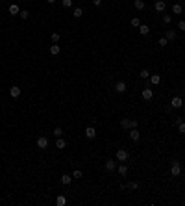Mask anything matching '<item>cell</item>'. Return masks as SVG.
Segmentation results:
<instances>
[{
  "label": "cell",
  "mask_w": 185,
  "mask_h": 206,
  "mask_svg": "<svg viewBox=\"0 0 185 206\" xmlns=\"http://www.w3.org/2000/svg\"><path fill=\"white\" fill-rule=\"evenodd\" d=\"M115 160L119 162V164H126V162L130 160V152L126 149H117L115 152Z\"/></svg>",
  "instance_id": "6da1fadb"
},
{
  "label": "cell",
  "mask_w": 185,
  "mask_h": 206,
  "mask_svg": "<svg viewBox=\"0 0 185 206\" xmlns=\"http://www.w3.org/2000/svg\"><path fill=\"white\" fill-rule=\"evenodd\" d=\"M170 175H172V176H180V175H182V164H180L178 160L172 162V165H170Z\"/></svg>",
  "instance_id": "7a4b0ae2"
},
{
  "label": "cell",
  "mask_w": 185,
  "mask_h": 206,
  "mask_svg": "<svg viewBox=\"0 0 185 206\" xmlns=\"http://www.w3.org/2000/svg\"><path fill=\"white\" fill-rule=\"evenodd\" d=\"M37 149H41V150L48 149V137H45V136L39 137V139H37Z\"/></svg>",
  "instance_id": "3957f363"
},
{
  "label": "cell",
  "mask_w": 185,
  "mask_h": 206,
  "mask_svg": "<svg viewBox=\"0 0 185 206\" xmlns=\"http://www.w3.org/2000/svg\"><path fill=\"white\" fill-rule=\"evenodd\" d=\"M117 171H119V175L122 176V178H126L130 169H128V165H126V164H120V165H117Z\"/></svg>",
  "instance_id": "277c9868"
},
{
  "label": "cell",
  "mask_w": 185,
  "mask_h": 206,
  "mask_svg": "<svg viewBox=\"0 0 185 206\" xmlns=\"http://www.w3.org/2000/svg\"><path fill=\"white\" fill-rule=\"evenodd\" d=\"M85 137H87V139H94V137H96L94 126H87V128H85Z\"/></svg>",
  "instance_id": "5b68a950"
},
{
  "label": "cell",
  "mask_w": 185,
  "mask_h": 206,
  "mask_svg": "<svg viewBox=\"0 0 185 206\" xmlns=\"http://www.w3.org/2000/svg\"><path fill=\"white\" fill-rule=\"evenodd\" d=\"M165 7H167V2H165V0H157V2L154 4V9L157 11V13H161V11H165Z\"/></svg>",
  "instance_id": "8992f818"
},
{
  "label": "cell",
  "mask_w": 185,
  "mask_h": 206,
  "mask_svg": "<svg viewBox=\"0 0 185 206\" xmlns=\"http://www.w3.org/2000/svg\"><path fill=\"white\" fill-rule=\"evenodd\" d=\"M104 167H106V171H109V173H111V171H117V162H115V160H108Z\"/></svg>",
  "instance_id": "52a82bcc"
},
{
  "label": "cell",
  "mask_w": 185,
  "mask_h": 206,
  "mask_svg": "<svg viewBox=\"0 0 185 206\" xmlns=\"http://www.w3.org/2000/svg\"><path fill=\"white\" fill-rule=\"evenodd\" d=\"M182 104H183L182 97H172V100H170V108H182Z\"/></svg>",
  "instance_id": "ba28073f"
},
{
  "label": "cell",
  "mask_w": 185,
  "mask_h": 206,
  "mask_svg": "<svg viewBox=\"0 0 185 206\" xmlns=\"http://www.w3.org/2000/svg\"><path fill=\"white\" fill-rule=\"evenodd\" d=\"M130 139L132 141H139L141 139V134H139L137 128H130Z\"/></svg>",
  "instance_id": "9c48e42d"
},
{
  "label": "cell",
  "mask_w": 185,
  "mask_h": 206,
  "mask_svg": "<svg viewBox=\"0 0 185 206\" xmlns=\"http://www.w3.org/2000/svg\"><path fill=\"white\" fill-rule=\"evenodd\" d=\"M115 91H117V93H119V95L126 93V84H124L122 80H120V82H117V84H115Z\"/></svg>",
  "instance_id": "30bf717a"
},
{
  "label": "cell",
  "mask_w": 185,
  "mask_h": 206,
  "mask_svg": "<svg viewBox=\"0 0 185 206\" xmlns=\"http://www.w3.org/2000/svg\"><path fill=\"white\" fill-rule=\"evenodd\" d=\"M48 50H50V54H52V56H57V54L61 52V48H59V45H57V43H52Z\"/></svg>",
  "instance_id": "8fae6325"
},
{
  "label": "cell",
  "mask_w": 185,
  "mask_h": 206,
  "mask_svg": "<svg viewBox=\"0 0 185 206\" xmlns=\"http://www.w3.org/2000/svg\"><path fill=\"white\" fill-rule=\"evenodd\" d=\"M9 95H11L13 98L21 97V89H19V85H11V88H9Z\"/></svg>",
  "instance_id": "7c38bea8"
},
{
  "label": "cell",
  "mask_w": 185,
  "mask_h": 206,
  "mask_svg": "<svg viewBox=\"0 0 185 206\" xmlns=\"http://www.w3.org/2000/svg\"><path fill=\"white\" fill-rule=\"evenodd\" d=\"M152 97H154V91H152L150 88L143 89V98H144V100H152Z\"/></svg>",
  "instance_id": "4fadbf2b"
},
{
  "label": "cell",
  "mask_w": 185,
  "mask_h": 206,
  "mask_svg": "<svg viewBox=\"0 0 185 206\" xmlns=\"http://www.w3.org/2000/svg\"><path fill=\"white\" fill-rule=\"evenodd\" d=\"M7 11H9V15H19V13H21V9H19V4H11V6L7 7Z\"/></svg>",
  "instance_id": "5bb4252c"
},
{
  "label": "cell",
  "mask_w": 185,
  "mask_h": 206,
  "mask_svg": "<svg viewBox=\"0 0 185 206\" xmlns=\"http://www.w3.org/2000/svg\"><path fill=\"white\" fill-rule=\"evenodd\" d=\"M72 180H74L72 175H63V176H61V184H63V186H69Z\"/></svg>",
  "instance_id": "9a60e30c"
},
{
  "label": "cell",
  "mask_w": 185,
  "mask_h": 206,
  "mask_svg": "<svg viewBox=\"0 0 185 206\" xmlns=\"http://www.w3.org/2000/svg\"><path fill=\"white\" fill-rule=\"evenodd\" d=\"M161 82V76L159 74H150V85H157Z\"/></svg>",
  "instance_id": "2e32d148"
},
{
  "label": "cell",
  "mask_w": 185,
  "mask_h": 206,
  "mask_svg": "<svg viewBox=\"0 0 185 206\" xmlns=\"http://www.w3.org/2000/svg\"><path fill=\"white\" fill-rule=\"evenodd\" d=\"M56 147L57 149H67V141L63 137H56Z\"/></svg>",
  "instance_id": "e0dca14e"
},
{
  "label": "cell",
  "mask_w": 185,
  "mask_h": 206,
  "mask_svg": "<svg viewBox=\"0 0 185 206\" xmlns=\"http://www.w3.org/2000/svg\"><path fill=\"white\" fill-rule=\"evenodd\" d=\"M133 6H135V9H137V11H143L146 4H144V0H135V2H133Z\"/></svg>",
  "instance_id": "ac0fdd59"
},
{
  "label": "cell",
  "mask_w": 185,
  "mask_h": 206,
  "mask_svg": "<svg viewBox=\"0 0 185 206\" xmlns=\"http://www.w3.org/2000/svg\"><path fill=\"white\" fill-rule=\"evenodd\" d=\"M137 30H139V34H141V35H148V34H150V28H148L146 24H141Z\"/></svg>",
  "instance_id": "d6986e66"
},
{
  "label": "cell",
  "mask_w": 185,
  "mask_h": 206,
  "mask_svg": "<svg viewBox=\"0 0 185 206\" xmlns=\"http://www.w3.org/2000/svg\"><path fill=\"white\" fill-rule=\"evenodd\" d=\"M182 11H183V6H182V4H174V6H172V13H174V15H180Z\"/></svg>",
  "instance_id": "ffe728a7"
},
{
  "label": "cell",
  "mask_w": 185,
  "mask_h": 206,
  "mask_svg": "<svg viewBox=\"0 0 185 206\" xmlns=\"http://www.w3.org/2000/svg\"><path fill=\"white\" fill-rule=\"evenodd\" d=\"M56 204H57V206H65V204H67V197H65V195H57Z\"/></svg>",
  "instance_id": "44dd1931"
},
{
  "label": "cell",
  "mask_w": 185,
  "mask_h": 206,
  "mask_svg": "<svg viewBox=\"0 0 185 206\" xmlns=\"http://www.w3.org/2000/svg\"><path fill=\"white\" fill-rule=\"evenodd\" d=\"M81 15H83V9H81V7H74V9H72V17L80 19Z\"/></svg>",
  "instance_id": "7402d4cb"
},
{
  "label": "cell",
  "mask_w": 185,
  "mask_h": 206,
  "mask_svg": "<svg viewBox=\"0 0 185 206\" xmlns=\"http://www.w3.org/2000/svg\"><path fill=\"white\" fill-rule=\"evenodd\" d=\"M165 37H167L168 41H174V39H176V32H174V30H167V34H165Z\"/></svg>",
  "instance_id": "603a6c76"
},
{
  "label": "cell",
  "mask_w": 185,
  "mask_h": 206,
  "mask_svg": "<svg viewBox=\"0 0 185 206\" xmlns=\"http://www.w3.org/2000/svg\"><path fill=\"white\" fill-rule=\"evenodd\" d=\"M139 76L143 78V80H148V78H150V71H148V69H143V71L139 73Z\"/></svg>",
  "instance_id": "cb8c5ba5"
},
{
  "label": "cell",
  "mask_w": 185,
  "mask_h": 206,
  "mask_svg": "<svg viewBox=\"0 0 185 206\" xmlns=\"http://www.w3.org/2000/svg\"><path fill=\"white\" fill-rule=\"evenodd\" d=\"M52 134H54V136H56V137H63V128H61V126H56Z\"/></svg>",
  "instance_id": "d4e9b609"
},
{
  "label": "cell",
  "mask_w": 185,
  "mask_h": 206,
  "mask_svg": "<svg viewBox=\"0 0 185 206\" xmlns=\"http://www.w3.org/2000/svg\"><path fill=\"white\" fill-rule=\"evenodd\" d=\"M132 26H133V28H139V26H141V19L139 17H133L132 19Z\"/></svg>",
  "instance_id": "484cf974"
},
{
  "label": "cell",
  "mask_w": 185,
  "mask_h": 206,
  "mask_svg": "<svg viewBox=\"0 0 185 206\" xmlns=\"http://www.w3.org/2000/svg\"><path fill=\"white\" fill-rule=\"evenodd\" d=\"M19 17L22 19V21H26V19H30V13L26 9H21V13H19Z\"/></svg>",
  "instance_id": "4316f807"
},
{
  "label": "cell",
  "mask_w": 185,
  "mask_h": 206,
  "mask_svg": "<svg viewBox=\"0 0 185 206\" xmlns=\"http://www.w3.org/2000/svg\"><path fill=\"white\" fill-rule=\"evenodd\" d=\"M126 188L128 189H139V182H130V184H126Z\"/></svg>",
  "instance_id": "83f0119b"
},
{
  "label": "cell",
  "mask_w": 185,
  "mask_h": 206,
  "mask_svg": "<svg viewBox=\"0 0 185 206\" xmlns=\"http://www.w3.org/2000/svg\"><path fill=\"white\" fill-rule=\"evenodd\" d=\"M157 45H159V46H167L168 45V39L167 37H161L159 41H157Z\"/></svg>",
  "instance_id": "f1b7e54d"
},
{
  "label": "cell",
  "mask_w": 185,
  "mask_h": 206,
  "mask_svg": "<svg viewBox=\"0 0 185 206\" xmlns=\"http://www.w3.org/2000/svg\"><path fill=\"white\" fill-rule=\"evenodd\" d=\"M120 126L122 128H130V119H120Z\"/></svg>",
  "instance_id": "f546056e"
},
{
  "label": "cell",
  "mask_w": 185,
  "mask_h": 206,
  "mask_svg": "<svg viewBox=\"0 0 185 206\" xmlns=\"http://www.w3.org/2000/svg\"><path fill=\"white\" fill-rule=\"evenodd\" d=\"M83 176V173L80 171V169H74V173H72V178H81Z\"/></svg>",
  "instance_id": "4dcf8cb0"
},
{
  "label": "cell",
  "mask_w": 185,
  "mask_h": 206,
  "mask_svg": "<svg viewBox=\"0 0 185 206\" xmlns=\"http://www.w3.org/2000/svg\"><path fill=\"white\" fill-rule=\"evenodd\" d=\"M163 22L165 24H170L172 22V15H163Z\"/></svg>",
  "instance_id": "1f68e13d"
},
{
  "label": "cell",
  "mask_w": 185,
  "mask_h": 206,
  "mask_svg": "<svg viewBox=\"0 0 185 206\" xmlns=\"http://www.w3.org/2000/svg\"><path fill=\"white\" fill-rule=\"evenodd\" d=\"M50 39H52V43H57V41H59V34H57V32H54V34L50 35Z\"/></svg>",
  "instance_id": "d6a6232c"
},
{
  "label": "cell",
  "mask_w": 185,
  "mask_h": 206,
  "mask_svg": "<svg viewBox=\"0 0 185 206\" xmlns=\"http://www.w3.org/2000/svg\"><path fill=\"white\" fill-rule=\"evenodd\" d=\"M137 126H139L137 119H130V128H137Z\"/></svg>",
  "instance_id": "836d02e7"
},
{
  "label": "cell",
  "mask_w": 185,
  "mask_h": 206,
  "mask_svg": "<svg viewBox=\"0 0 185 206\" xmlns=\"http://www.w3.org/2000/svg\"><path fill=\"white\" fill-rule=\"evenodd\" d=\"M178 130H180V134H185V123H178Z\"/></svg>",
  "instance_id": "e575fe53"
},
{
  "label": "cell",
  "mask_w": 185,
  "mask_h": 206,
  "mask_svg": "<svg viewBox=\"0 0 185 206\" xmlns=\"http://www.w3.org/2000/svg\"><path fill=\"white\" fill-rule=\"evenodd\" d=\"M63 7H72V0H63Z\"/></svg>",
  "instance_id": "d590c367"
},
{
  "label": "cell",
  "mask_w": 185,
  "mask_h": 206,
  "mask_svg": "<svg viewBox=\"0 0 185 206\" xmlns=\"http://www.w3.org/2000/svg\"><path fill=\"white\" fill-rule=\"evenodd\" d=\"M178 28L182 30V32H185V21H180V22H178Z\"/></svg>",
  "instance_id": "8d00e7d4"
},
{
  "label": "cell",
  "mask_w": 185,
  "mask_h": 206,
  "mask_svg": "<svg viewBox=\"0 0 185 206\" xmlns=\"http://www.w3.org/2000/svg\"><path fill=\"white\" fill-rule=\"evenodd\" d=\"M93 4H94V6H100V4H102V0H93Z\"/></svg>",
  "instance_id": "74e56055"
},
{
  "label": "cell",
  "mask_w": 185,
  "mask_h": 206,
  "mask_svg": "<svg viewBox=\"0 0 185 206\" xmlns=\"http://www.w3.org/2000/svg\"><path fill=\"white\" fill-rule=\"evenodd\" d=\"M54 2H57V0H48V4H54Z\"/></svg>",
  "instance_id": "f35d334b"
}]
</instances>
